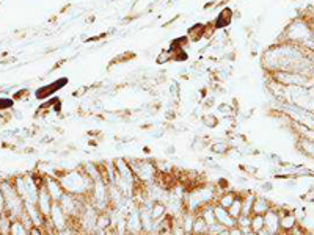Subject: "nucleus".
I'll return each mask as SVG.
<instances>
[{
  "label": "nucleus",
  "instance_id": "20",
  "mask_svg": "<svg viewBox=\"0 0 314 235\" xmlns=\"http://www.w3.org/2000/svg\"><path fill=\"white\" fill-rule=\"evenodd\" d=\"M206 233H209L207 223L200 215H196L193 221V227H192V235H206Z\"/></svg>",
  "mask_w": 314,
  "mask_h": 235
},
{
  "label": "nucleus",
  "instance_id": "4",
  "mask_svg": "<svg viewBox=\"0 0 314 235\" xmlns=\"http://www.w3.org/2000/svg\"><path fill=\"white\" fill-rule=\"evenodd\" d=\"M88 202L93 205L98 212H106L110 208L109 201V184L102 177L93 182V187L88 194Z\"/></svg>",
  "mask_w": 314,
  "mask_h": 235
},
{
  "label": "nucleus",
  "instance_id": "18",
  "mask_svg": "<svg viewBox=\"0 0 314 235\" xmlns=\"http://www.w3.org/2000/svg\"><path fill=\"white\" fill-rule=\"evenodd\" d=\"M81 166H82V169L85 171V174H87L91 180H93V182L102 177V176H101V169H99V163H95V162H85V163H82Z\"/></svg>",
  "mask_w": 314,
  "mask_h": 235
},
{
  "label": "nucleus",
  "instance_id": "8",
  "mask_svg": "<svg viewBox=\"0 0 314 235\" xmlns=\"http://www.w3.org/2000/svg\"><path fill=\"white\" fill-rule=\"evenodd\" d=\"M43 184L47 190V193L50 194V198L54 202H58L61 199V196L64 194V190L60 184V180L57 179V176H44L43 177Z\"/></svg>",
  "mask_w": 314,
  "mask_h": 235
},
{
  "label": "nucleus",
  "instance_id": "36",
  "mask_svg": "<svg viewBox=\"0 0 314 235\" xmlns=\"http://www.w3.org/2000/svg\"><path fill=\"white\" fill-rule=\"evenodd\" d=\"M206 235H214V233H206Z\"/></svg>",
  "mask_w": 314,
  "mask_h": 235
},
{
  "label": "nucleus",
  "instance_id": "31",
  "mask_svg": "<svg viewBox=\"0 0 314 235\" xmlns=\"http://www.w3.org/2000/svg\"><path fill=\"white\" fill-rule=\"evenodd\" d=\"M165 154H167V155H175V154H176V148H175V145H170V146L165 149Z\"/></svg>",
  "mask_w": 314,
  "mask_h": 235
},
{
  "label": "nucleus",
  "instance_id": "27",
  "mask_svg": "<svg viewBox=\"0 0 314 235\" xmlns=\"http://www.w3.org/2000/svg\"><path fill=\"white\" fill-rule=\"evenodd\" d=\"M221 229H225V227H223V226H220L218 223H214V224L209 226V233H214V235H217Z\"/></svg>",
  "mask_w": 314,
  "mask_h": 235
},
{
  "label": "nucleus",
  "instance_id": "23",
  "mask_svg": "<svg viewBox=\"0 0 314 235\" xmlns=\"http://www.w3.org/2000/svg\"><path fill=\"white\" fill-rule=\"evenodd\" d=\"M8 235H30V230L25 227L19 219H16L11 223V229Z\"/></svg>",
  "mask_w": 314,
  "mask_h": 235
},
{
  "label": "nucleus",
  "instance_id": "14",
  "mask_svg": "<svg viewBox=\"0 0 314 235\" xmlns=\"http://www.w3.org/2000/svg\"><path fill=\"white\" fill-rule=\"evenodd\" d=\"M272 207H273V204L266 198V196L256 194L255 201H253V207H252V215H266Z\"/></svg>",
  "mask_w": 314,
  "mask_h": 235
},
{
  "label": "nucleus",
  "instance_id": "2",
  "mask_svg": "<svg viewBox=\"0 0 314 235\" xmlns=\"http://www.w3.org/2000/svg\"><path fill=\"white\" fill-rule=\"evenodd\" d=\"M0 190L5 198V213L11 218V221H16L24 213V199L18 194L13 185L11 179H0Z\"/></svg>",
  "mask_w": 314,
  "mask_h": 235
},
{
  "label": "nucleus",
  "instance_id": "6",
  "mask_svg": "<svg viewBox=\"0 0 314 235\" xmlns=\"http://www.w3.org/2000/svg\"><path fill=\"white\" fill-rule=\"evenodd\" d=\"M112 162L115 166V174L118 177H121L123 180L129 182V184L137 185V179L134 176L132 168H130V165H129L127 157H116V159H113Z\"/></svg>",
  "mask_w": 314,
  "mask_h": 235
},
{
  "label": "nucleus",
  "instance_id": "17",
  "mask_svg": "<svg viewBox=\"0 0 314 235\" xmlns=\"http://www.w3.org/2000/svg\"><path fill=\"white\" fill-rule=\"evenodd\" d=\"M239 191H234V190H226L223 193H220L217 196V199H215V204L220 205V207H223V208H229L236 199V196H238Z\"/></svg>",
  "mask_w": 314,
  "mask_h": 235
},
{
  "label": "nucleus",
  "instance_id": "33",
  "mask_svg": "<svg viewBox=\"0 0 314 235\" xmlns=\"http://www.w3.org/2000/svg\"><path fill=\"white\" fill-rule=\"evenodd\" d=\"M217 235H229V229H221Z\"/></svg>",
  "mask_w": 314,
  "mask_h": 235
},
{
  "label": "nucleus",
  "instance_id": "32",
  "mask_svg": "<svg viewBox=\"0 0 314 235\" xmlns=\"http://www.w3.org/2000/svg\"><path fill=\"white\" fill-rule=\"evenodd\" d=\"M256 235H272V233H270V232H269V230H267V229L264 227L263 230H259V232H258Z\"/></svg>",
  "mask_w": 314,
  "mask_h": 235
},
{
  "label": "nucleus",
  "instance_id": "22",
  "mask_svg": "<svg viewBox=\"0 0 314 235\" xmlns=\"http://www.w3.org/2000/svg\"><path fill=\"white\" fill-rule=\"evenodd\" d=\"M250 223H252V215H241L238 219H236V227H238L239 230H242L244 233L252 232Z\"/></svg>",
  "mask_w": 314,
  "mask_h": 235
},
{
  "label": "nucleus",
  "instance_id": "12",
  "mask_svg": "<svg viewBox=\"0 0 314 235\" xmlns=\"http://www.w3.org/2000/svg\"><path fill=\"white\" fill-rule=\"evenodd\" d=\"M24 212L29 215V218L32 219V223L35 227H44L46 226V218L41 215L39 212V208L36 204H32V202H24Z\"/></svg>",
  "mask_w": 314,
  "mask_h": 235
},
{
  "label": "nucleus",
  "instance_id": "9",
  "mask_svg": "<svg viewBox=\"0 0 314 235\" xmlns=\"http://www.w3.org/2000/svg\"><path fill=\"white\" fill-rule=\"evenodd\" d=\"M52 204H54V201H52L50 194L47 193L44 184H41V187H39V191H38V199H36V205L39 208V212H41V215L47 219L49 215H50V208H52Z\"/></svg>",
  "mask_w": 314,
  "mask_h": 235
},
{
  "label": "nucleus",
  "instance_id": "7",
  "mask_svg": "<svg viewBox=\"0 0 314 235\" xmlns=\"http://www.w3.org/2000/svg\"><path fill=\"white\" fill-rule=\"evenodd\" d=\"M278 213H280V229H281V233H287V232L292 230L298 224L297 215L292 210H289V208L280 207L278 208Z\"/></svg>",
  "mask_w": 314,
  "mask_h": 235
},
{
  "label": "nucleus",
  "instance_id": "19",
  "mask_svg": "<svg viewBox=\"0 0 314 235\" xmlns=\"http://www.w3.org/2000/svg\"><path fill=\"white\" fill-rule=\"evenodd\" d=\"M215 204V202H214ZM214 204H207V205H204L201 210L196 213V215H200L206 223H207V226H211V224H214V223H217V219H215V212H214Z\"/></svg>",
  "mask_w": 314,
  "mask_h": 235
},
{
  "label": "nucleus",
  "instance_id": "26",
  "mask_svg": "<svg viewBox=\"0 0 314 235\" xmlns=\"http://www.w3.org/2000/svg\"><path fill=\"white\" fill-rule=\"evenodd\" d=\"M172 60H173V54L170 50H162L155 58L157 64H167L168 61H172Z\"/></svg>",
  "mask_w": 314,
  "mask_h": 235
},
{
  "label": "nucleus",
  "instance_id": "15",
  "mask_svg": "<svg viewBox=\"0 0 314 235\" xmlns=\"http://www.w3.org/2000/svg\"><path fill=\"white\" fill-rule=\"evenodd\" d=\"M209 151H211L214 155H220V157H223V155H228V152L231 151V143L226 141V140H214L209 143Z\"/></svg>",
  "mask_w": 314,
  "mask_h": 235
},
{
  "label": "nucleus",
  "instance_id": "10",
  "mask_svg": "<svg viewBox=\"0 0 314 235\" xmlns=\"http://www.w3.org/2000/svg\"><path fill=\"white\" fill-rule=\"evenodd\" d=\"M264 227L272 235L281 233V229H280V213H278L277 207H272L270 210L264 215Z\"/></svg>",
  "mask_w": 314,
  "mask_h": 235
},
{
  "label": "nucleus",
  "instance_id": "1",
  "mask_svg": "<svg viewBox=\"0 0 314 235\" xmlns=\"http://www.w3.org/2000/svg\"><path fill=\"white\" fill-rule=\"evenodd\" d=\"M55 176L60 180L63 190L66 193L78 196V198L88 199V194L91 191V187H93V180L85 174L82 166H74L69 169L57 168Z\"/></svg>",
  "mask_w": 314,
  "mask_h": 235
},
{
  "label": "nucleus",
  "instance_id": "24",
  "mask_svg": "<svg viewBox=\"0 0 314 235\" xmlns=\"http://www.w3.org/2000/svg\"><path fill=\"white\" fill-rule=\"evenodd\" d=\"M250 229L253 233H258L259 230L264 229V215H252Z\"/></svg>",
  "mask_w": 314,
  "mask_h": 235
},
{
  "label": "nucleus",
  "instance_id": "34",
  "mask_svg": "<svg viewBox=\"0 0 314 235\" xmlns=\"http://www.w3.org/2000/svg\"><path fill=\"white\" fill-rule=\"evenodd\" d=\"M104 235H118V232H116L115 229H110V230H107Z\"/></svg>",
  "mask_w": 314,
  "mask_h": 235
},
{
  "label": "nucleus",
  "instance_id": "5",
  "mask_svg": "<svg viewBox=\"0 0 314 235\" xmlns=\"http://www.w3.org/2000/svg\"><path fill=\"white\" fill-rule=\"evenodd\" d=\"M47 221L50 223L52 229H54L55 232H60V230L68 229V227L72 224V219L61 210V207L58 205V202H54V204H52L50 215H49Z\"/></svg>",
  "mask_w": 314,
  "mask_h": 235
},
{
  "label": "nucleus",
  "instance_id": "25",
  "mask_svg": "<svg viewBox=\"0 0 314 235\" xmlns=\"http://www.w3.org/2000/svg\"><path fill=\"white\" fill-rule=\"evenodd\" d=\"M201 123H203V126H204L206 129H217L218 124H220L218 118L214 116V114H204V116L201 118Z\"/></svg>",
  "mask_w": 314,
  "mask_h": 235
},
{
  "label": "nucleus",
  "instance_id": "28",
  "mask_svg": "<svg viewBox=\"0 0 314 235\" xmlns=\"http://www.w3.org/2000/svg\"><path fill=\"white\" fill-rule=\"evenodd\" d=\"M229 235H256V233H253V232H247V233H244V232L239 230L238 227H232V229H229Z\"/></svg>",
  "mask_w": 314,
  "mask_h": 235
},
{
  "label": "nucleus",
  "instance_id": "16",
  "mask_svg": "<svg viewBox=\"0 0 314 235\" xmlns=\"http://www.w3.org/2000/svg\"><path fill=\"white\" fill-rule=\"evenodd\" d=\"M149 213H151V218H152L154 223H159V221H162L168 215L167 204L162 202V201H154L151 208H149Z\"/></svg>",
  "mask_w": 314,
  "mask_h": 235
},
{
  "label": "nucleus",
  "instance_id": "21",
  "mask_svg": "<svg viewBox=\"0 0 314 235\" xmlns=\"http://www.w3.org/2000/svg\"><path fill=\"white\" fill-rule=\"evenodd\" d=\"M228 212L231 213L232 218L238 219L241 215H242V193H238V196H236V199L232 202V205L228 208Z\"/></svg>",
  "mask_w": 314,
  "mask_h": 235
},
{
  "label": "nucleus",
  "instance_id": "11",
  "mask_svg": "<svg viewBox=\"0 0 314 235\" xmlns=\"http://www.w3.org/2000/svg\"><path fill=\"white\" fill-rule=\"evenodd\" d=\"M113 229V210L109 208L106 212H99L96 216V226L95 232H107Z\"/></svg>",
  "mask_w": 314,
  "mask_h": 235
},
{
  "label": "nucleus",
  "instance_id": "35",
  "mask_svg": "<svg viewBox=\"0 0 314 235\" xmlns=\"http://www.w3.org/2000/svg\"><path fill=\"white\" fill-rule=\"evenodd\" d=\"M278 235H287V233H278Z\"/></svg>",
  "mask_w": 314,
  "mask_h": 235
},
{
  "label": "nucleus",
  "instance_id": "29",
  "mask_svg": "<svg viewBox=\"0 0 314 235\" xmlns=\"http://www.w3.org/2000/svg\"><path fill=\"white\" fill-rule=\"evenodd\" d=\"M5 213V198H4V193L0 190V215Z\"/></svg>",
  "mask_w": 314,
  "mask_h": 235
},
{
  "label": "nucleus",
  "instance_id": "3",
  "mask_svg": "<svg viewBox=\"0 0 314 235\" xmlns=\"http://www.w3.org/2000/svg\"><path fill=\"white\" fill-rule=\"evenodd\" d=\"M127 160L134 171L137 184L149 185V184L157 182L159 169H157V165L152 159H135V157H132V159H127Z\"/></svg>",
  "mask_w": 314,
  "mask_h": 235
},
{
  "label": "nucleus",
  "instance_id": "13",
  "mask_svg": "<svg viewBox=\"0 0 314 235\" xmlns=\"http://www.w3.org/2000/svg\"><path fill=\"white\" fill-rule=\"evenodd\" d=\"M214 212H215V219L220 226H223L225 229H232L236 227V218L231 216L228 212V208H223L217 204H214Z\"/></svg>",
  "mask_w": 314,
  "mask_h": 235
},
{
  "label": "nucleus",
  "instance_id": "30",
  "mask_svg": "<svg viewBox=\"0 0 314 235\" xmlns=\"http://www.w3.org/2000/svg\"><path fill=\"white\" fill-rule=\"evenodd\" d=\"M272 188H273V185H272V182H270V180L263 182V185H261V190H263V191H270Z\"/></svg>",
  "mask_w": 314,
  "mask_h": 235
}]
</instances>
